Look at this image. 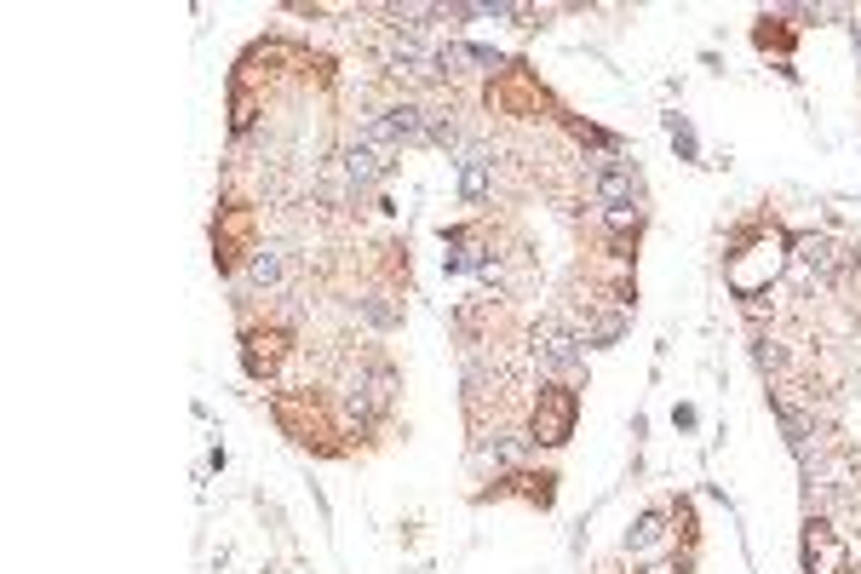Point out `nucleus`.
Returning <instances> with one entry per match:
<instances>
[{
    "label": "nucleus",
    "mask_w": 861,
    "mask_h": 574,
    "mask_svg": "<svg viewBox=\"0 0 861 574\" xmlns=\"http://www.w3.org/2000/svg\"><path fill=\"white\" fill-rule=\"evenodd\" d=\"M574 431V391L569 385H546L534 403V437L540 443H569Z\"/></svg>",
    "instance_id": "nucleus-1"
},
{
    "label": "nucleus",
    "mask_w": 861,
    "mask_h": 574,
    "mask_svg": "<svg viewBox=\"0 0 861 574\" xmlns=\"http://www.w3.org/2000/svg\"><path fill=\"white\" fill-rule=\"evenodd\" d=\"M534 356H540L552 373H574V368H580V340H574L569 328H540V333H534Z\"/></svg>",
    "instance_id": "nucleus-2"
},
{
    "label": "nucleus",
    "mask_w": 861,
    "mask_h": 574,
    "mask_svg": "<svg viewBox=\"0 0 861 574\" xmlns=\"http://www.w3.org/2000/svg\"><path fill=\"white\" fill-rule=\"evenodd\" d=\"M282 356H288V333H282V328H270V333L253 328V333H248V368H253V373H276V362H282Z\"/></svg>",
    "instance_id": "nucleus-3"
},
{
    "label": "nucleus",
    "mask_w": 861,
    "mask_h": 574,
    "mask_svg": "<svg viewBox=\"0 0 861 574\" xmlns=\"http://www.w3.org/2000/svg\"><path fill=\"white\" fill-rule=\"evenodd\" d=\"M248 282L253 288H265V293H276L288 282V259L276 247H253V265H248Z\"/></svg>",
    "instance_id": "nucleus-4"
},
{
    "label": "nucleus",
    "mask_w": 861,
    "mask_h": 574,
    "mask_svg": "<svg viewBox=\"0 0 861 574\" xmlns=\"http://www.w3.org/2000/svg\"><path fill=\"white\" fill-rule=\"evenodd\" d=\"M242 235H248V207H230L225 230H218V247H225L218 259H225V265H236V259H242V253H236V247H242Z\"/></svg>",
    "instance_id": "nucleus-5"
},
{
    "label": "nucleus",
    "mask_w": 861,
    "mask_h": 574,
    "mask_svg": "<svg viewBox=\"0 0 861 574\" xmlns=\"http://www.w3.org/2000/svg\"><path fill=\"white\" fill-rule=\"evenodd\" d=\"M798 253H805V265H810V270H821V276H827V270L838 265V247H827V242H805Z\"/></svg>",
    "instance_id": "nucleus-6"
}]
</instances>
